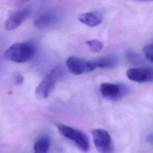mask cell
Here are the masks:
<instances>
[{
  "mask_svg": "<svg viewBox=\"0 0 153 153\" xmlns=\"http://www.w3.org/2000/svg\"><path fill=\"white\" fill-rule=\"evenodd\" d=\"M146 141L151 144L153 145V130L150 131L146 136Z\"/></svg>",
  "mask_w": 153,
  "mask_h": 153,
  "instance_id": "cell-17",
  "label": "cell"
},
{
  "mask_svg": "<svg viewBox=\"0 0 153 153\" xmlns=\"http://www.w3.org/2000/svg\"><path fill=\"white\" fill-rule=\"evenodd\" d=\"M13 80V82L16 85H20L23 82L24 78L21 74H16L15 75H14Z\"/></svg>",
  "mask_w": 153,
  "mask_h": 153,
  "instance_id": "cell-16",
  "label": "cell"
},
{
  "mask_svg": "<svg viewBox=\"0 0 153 153\" xmlns=\"http://www.w3.org/2000/svg\"><path fill=\"white\" fill-rule=\"evenodd\" d=\"M136 1H141V2H145V1H153V0H134Z\"/></svg>",
  "mask_w": 153,
  "mask_h": 153,
  "instance_id": "cell-18",
  "label": "cell"
},
{
  "mask_svg": "<svg viewBox=\"0 0 153 153\" xmlns=\"http://www.w3.org/2000/svg\"><path fill=\"white\" fill-rule=\"evenodd\" d=\"M35 47L30 42H16L10 46L4 52V58L16 63H24L34 55Z\"/></svg>",
  "mask_w": 153,
  "mask_h": 153,
  "instance_id": "cell-1",
  "label": "cell"
},
{
  "mask_svg": "<svg viewBox=\"0 0 153 153\" xmlns=\"http://www.w3.org/2000/svg\"><path fill=\"white\" fill-rule=\"evenodd\" d=\"M103 14L98 10L84 13L78 16V20L79 22L91 27L100 25L103 22Z\"/></svg>",
  "mask_w": 153,
  "mask_h": 153,
  "instance_id": "cell-9",
  "label": "cell"
},
{
  "mask_svg": "<svg viewBox=\"0 0 153 153\" xmlns=\"http://www.w3.org/2000/svg\"><path fill=\"white\" fill-rule=\"evenodd\" d=\"M61 74V69L59 67L51 69L36 88L35 91L36 97L39 99L47 98L52 93Z\"/></svg>",
  "mask_w": 153,
  "mask_h": 153,
  "instance_id": "cell-3",
  "label": "cell"
},
{
  "mask_svg": "<svg viewBox=\"0 0 153 153\" xmlns=\"http://www.w3.org/2000/svg\"><path fill=\"white\" fill-rule=\"evenodd\" d=\"M126 58L127 60L132 64L139 65L143 62V59L141 56L133 50H128L126 52Z\"/></svg>",
  "mask_w": 153,
  "mask_h": 153,
  "instance_id": "cell-13",
  "label": "cell"
},
{
  "mask_svg": "<svg viewBox=\"0 0 153 153\" xmlns=\"http://www.w3.org/2000/svg\"><path fill=\"white\" fill-rule=\"evenodd\" d=\"M50 147V139L48 136H43L38 139L33 144V153H48Z\"/></svg>",
  "mask_w": 153,
  "mask_h": 153,
  "instance_id": "cell-12",
  "label": "cell"
},
{
  "mask_svg": "<svg viewBox=\"0 0 153 153\" xmlns=\"http://www.w3.org/2000/svg\"><path fill=\"white\" fill-rule=\"evenodd\" d=\"M66 65L69 72L74 75H81L94 71L90 60L87 61L82 58L74 56L68 57Z\"/></svg>",
  "mask_w": 153,
  "mask_h": 153,
  "instance_id": "cell-6",
  "label": "cell"
},
{
  "mask_svg": "<svg viewBox=\"0 0 153 153\" xmlns=\"http://www.w3.org/2000/svg\"><path fill=\"white\" fill-rule=\"evenodd\" d=\"M85 44L88 47L90 50L93 53H98L103 48V43L97 39H90L85 42Z\"/></svg>",
  "mask_w": 153,
  "mask_h": 153,
  "instance_id": "cell-14",
  "label": "cell"
},
{
  "mask_svg": "<svg viewBox=\"0 0 153 153\" xmlns=\"http://www.w3.org/2000/svg\"><path fill=\"white\" fill-rule=\"evenodd\" d=\"M94 146L100 153H114V146L110 134L105 130L95 128L92 130Z\"/></svg>",
  "mask_w": 153,
  "mask_h": 153,
  "instance_id": "cell-5",
  "label": "cell"
},
{
  "mask_svg": "<svg viewBox=\"0 0 153 153\" xmlns=\"http://www.w3.org/2000/svg\"><path fill=\"white\" fill-rule=\"evenodd\" d=\"M143 53L145 58L153 63V43L146 44L143 48Z\"/></svg>",
  "mask_w": 153,
  "mask_h": 153,
  "instance_id": "cell-15",
  "label": "cell"
},
{
  "mask_svg": "<svg viewBox=\"0 0 153 153\" xmlns=\"http://www.w3.org/2000/svg\"><path fill=\"white\" fill-rule=\"evenodd\" d=\"M90 63L94 70L96 68L111 69L117 66L118 60L113 56H105L90 60Z\"/></svg>",
  "mask_w": 153,
  "mask_h": 153,
  "instance_id": "cell-11",
  "label": "cell"
},
{
  "mask_svg": "<svg viewBox=\"0 0 153 153\" xmlns=\"http://www.w3.org/2000/svg\"><path fill=\"white\" fill-rule=\"evenodd\" d=\"M127 78L139 83L153 82V68L151 67L133 68L126 72Z\"/></svg>",
  "mask_w": 153,
  "mask_h": 153,
  "instance_id": "cell-7",
  "label": "cell"
},
{
  "mask_svg": "<svg viewBox=\"0 0 153 153\" xmlns=\"http://www.w3.org/2000/svg\"><path fill=\"white\" fill-rule=\"evenodd\" d=\"M58 20V16L53 11H45L39 14L34 20L35 27L38 29H45L55 24Z\"/></svg>",
  "mask_w": 153,
  "mask_h": 153,
  "instance_id": "cell-10",
  "label": "cell"
},
{
  "mask_svg": "<svg viewBox=\"0 0 153 153\" xmlns=\"http://www.w3.org/2000/svg\"><path fill=\"white\" fill-rule=\"evenodd\" d=\"M57 128L59 133L65 138L73 142L76 146L82 151H87L89 149V139L82 131L64 124L59 123Z\"/></svg>",
  "mask_w": 153,
  "mask_h": 153,
  "instance_id": "cell-2",
  "label": "cell"
},
{
  "mask_svg": "<svg viewBox=\"0 0 153 153\" xmlns=\"http://www.w3.org/2000/svg\"><path fill=\"white\" fill-rule=\"evenodd\" d=\"M100 92L105 99L116 101L125 97L129 92V88L123 83L103 82L100 85Z\"/></svg>",
  "mask_w": 153,
  "mask_h": 153,
  "instance_id": "cell-4",
  "label": "cell"
},
{
  "mask_svg": "<svg viewBox=\"0 0 153 153\" xmlns=\"http://www.w3.org/2000/svg\"><path fill=\"white\" fill-rule=\"evenodd\" d=\"M30 13V9L29 7H26L18 10L11 14L7 19L5 27L8 31H11L18 27L25 20Z\"/></svg>",
  "mask_w": 153,
  "mask_h": 153,
  "instance_id": "cell-8",
  "label": "cell"
}]
</instances>
